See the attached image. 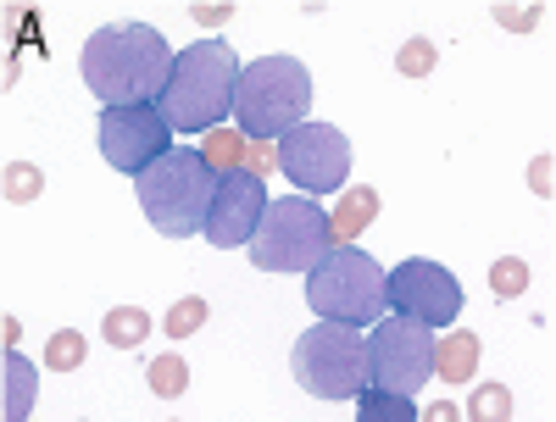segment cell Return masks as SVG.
I'll return each mask as SVG.
<instances>
[{
  "mask_svg": "<svg viewBox=\"0 0 556 422\" xmlns=\"http://www.w3.org/2000/svg\"><path fill=\"white\" fill-rule=\"evenodd\" d=\"M78 73L89 84V95L101 101V112L156 106L167 78H173V51H167V39L156 28H146V23H112V28L84 39Z\"/></svg>",
  "mask_w": 556,
  "mask_h": 422,
  "instance_id": "1",
  "label": "cell"
},
{
  "mask_svg": "<svg viewBox=\"0 0 556 422\" xmlns=\"http://www.w3.org/2000/svg\"><path fill=\"white\" fill-rule=\"evenodd\" d=\"M240 56L228 39H201L190 51L173 56V78L162 89L156 112L167 117L173 133H212L223 117L235 112V89H240Z\"/></svg>",
  "mask_w": 556,
  "mask_h": 422,
  "instance_id": "2",
  "label": "cell"
},
{
  "mask_svg": "<svg viewBox=\"0 0 556 422\" xmlns=\"http://www.w3.org/2000/svg\"><path fill=\"white\" fill-rule=\"evenodd\" d=\"M312 112V73L295 56H262L240 67L235 89V123L256 145H278L290 128H301Z\"/></svg>",
  "mask_w": 556,
  "mask_h": 422,
  "instance_id": "3",
  "label": "cell"
},
{
  "mask_svg": "<svg viewBox=\"0 0 556 422\" xmlns=\"http://www.w3.org/2000/svg\"><path fill=\"white\" fill-rule=\"evenodd\" d=\"M217 178L212 162L190 145H173L146 178H139V212L156 233L167 240H190V233H206V212L217 195Z\"/></svg>",
  "mask_w": 556,
  "mask_h": 422,
  "instance_id": "4",
  "label": "cell"
},
{
  "mask_svg": "<svg viewBox=\"0 0 556 422\" xmlns=\"http://www.w3.org/2000/svg\"><path fill=\"white\" fill-rule=\"evenodd\" d=\"M390 272L356 251V245H340L329 251L312 272H306V306L317 311V322H345V328H367L390 311Z\"/></svg>",
  "mask_w": 556,
  "mask_h": 422,
  "instance_id": "5",
  "label": "cell"
},
{
  "mask_svg": "<svg viewBox=\"0 0 556 422\" xmlns=\"http://www.w3.org/2000/svg\"><path fill=\"white\" fill-rule=\"evenodd\" d=\"M251 261L262 272H312L334 245V228H329V212H323L312 195H278L267 201L256 233H251Z\"/></svg>",
  "mask_w": 556,
  "mask_h": 422,
  "instance_id": "6",
  "label": "cell"
},
{
  "mask_svg": "<svg viewBox=\"0 0 556 422\" xmlns=\"http://www.w3.org/2000/svg\"><path fill=\"white\" fill-rule=\"evenodd\" d=\"M295 379L306 395L317 400H356L367 389V334L362 328H345V322H317L295 340Z\"/></svg>",
  "mask_w": 556,
  "mask_h": 422,
  "instance_id": "7",
  "label": "cell"
},
{
  "mask_svg": "<svg viewBox=\"0 0 556 422\" xmlns=\"http://www.w3.org/2000/svg\"><path fill=\"white\" fill-rule=\"evenodd\" d=\"M367 372L390 395H412L434 379V328L412 317H379L367 334Z\"/></svg>",
  "mask_w": 556,
  "mask_h": 422,
  "instance_id": "8",
  "label": "cell"
},
{
  "mask_svg": "<svg viewBox=\"0 0 556 422\" xmlns=\"http://www.w3.org/2000/svg\"><path fill=\"white\" fill-rule=\"evenodd\" d=\"M278 167L301 195H334L351 178V139L334 123H301L278 139Z\"/></svg>",
  "mask_w": 556,
  "mask_h": 422,
  "instance_id": "9",
  "label": "cell"
},
{
  "mask_svg": "<svg viewBox=\"0 0 556 422\" xmlns=\"http://www.w3.org/2000/svg\"><path fill=\"white\" fill-rule=\"evenodd\" d=\"M96 145L101 156L128 172V178H146L167 151H173V128L156 106H117V112H101L96 123Z\"/></svg>",
  "mask_w": 556,
  "mask_h": 422,
  "instance_id": "10",
  "label": "cell"
},
{
  "mask_svg": "<svg viewBox=\"0 0 556 422\" xmlns=\"http://www.w3.org/2000/svg\"><path fill=\"white\" fill-rule=\"evenodd\" d=\"M390 311L395 317H412L424 328H456V311H462V284L456 272L429 261V256H412L390 272Z\"/></svg>",
  "mask_w": 556,
  "mask_h": 422,
  "instance_id": "11",
  "label": "cell"
},
{
  "mask_svg": "<svg viewBox=\"0 0 556 422\" xmlns=\"http://www.w3.org/2000/svg\"><path fill=\"white\" fill-rule=\"evenodd\" d=\"M267 212V183L256 172H223L217 178V195H212V212H206V245L217 251H235V245H251V233Z\"/></svg>",
  "mask_w": 556,
  "mask_h": 422,
  "instance_id": "12",
  "label": "cell"
},
{
  "mask_svg": "<svg viewBox=\"0 0 556 422\" xmlns=\"http://www.w3.org/2000/svg\"><path fill=\"white\" fill-rule=\"evenodd\" d=\"M0 417L7 422H28V411H34V395H39V372H34V361L23 356V350H7V372H0Z\"/></svg>",
  "mask_w": 556,
  "mask_h": 422,
  "instance_id": "13",
  "label": "cell"
},
{
  "mask_svg": "<svg viewBox=\"0 0 556 422\" xmlns=\"http://www.w3.org/2000/svg\"><path fill=\"white\" fill-rule=\"evenodd\" d=\"M473 372H479V334L456 328V334H440V340H434V379L468 384Z\"/></svg>",
  "mask_w": 556,
  "mask_h": 422,
  "instance_id": "14",
  "label": "cell"
},
{
  "mask_svg": "<svg viewBox=\"0 0 556 422\" xmlns=\"http://www.w3.org/2000/svg\"><path fill=\"white\" fill-rule=\"evenodd\" d=\"M374 217H379V190H367V183H362V190H351V195L329 212L334 245H356V240H362V228L374 222Z\"/></svg>",
  "mask_w": 556,
  "mask_h": 422,
  "instance_id": "15",
  "label": "cell"
},
{
  "mask_svg": "<svg viewBox=\"0 0 556 422\" xmlns=\"http://www.w3.org/2000/svg\"><path fill=\"white\" fill-rule=\"evenodd\" d=\"M356 417H362V422H417V400L367 384V389L356 395Z\"/></svg>",
  "mask_w": 556,
  "mask_h": 422,
  "instance_id": "16",
  "label": "cell"
},
{
  "mask_svg": "<svg viewBox=\"0 0 556 422\" xmlns=\"http://www.w3.org/2000/svg\"><path fill=\"white\" fill-rule=\"evenodd\" d=\"M146 334H151V311H146V306H112L106 322H101V340H106L112 350H134Z\"/></svg>",
  "mask_w": 556,
  "mask_h": 422,
  "instance_id": "17",
  "label": "cell"
},
{
  "mask_svg": "<svg viewBox=\"0 0 556 422\" xmlns=\"http://www.w3.org/2000/svg\"><path fill=\"white\" fill-rule=\"evenodd\" d=\"M201 156L212 162V172H240V167L251 162V151H245V133H228V128H212V133H206Z\"/></svg>",
  "mask_w": 556,
  "mask_h": 422,
  "instance_id": "18",
  "label": "cell"
},
{
  "mask_svg": "<svg viewBox=\"0 0 556 422\" xmlns=\"http://www.w3.org/2000/svg\"><path fill=\"white\" fill-rule=\"evenodd\" d=\"M89 361V340L78 334V328H56L51 345H45V367L51 372H78Z\"/></svg>",
  "mask_w": 556,
  "mask_h": 422,
  "instance_id": "19",
  "label": "cell"
},
{
  "mask_svg": "<svg viewBox=\"0 0 556 422\" xmlns=\"http://www.w3.org/2000/svg\"><path fill=\"white\" fill-rule=\"evenodd\" d=\"M206 317H212V311H206L201 295H184V300H173L162 334H167V340H190V334H201V328H206Z\"/></svg>",
  "mask_w": 556,
  "mask_h": 422,
  "instance_id": "20",
  "label": "cell"
},
{
  "mask_svg": "<svg viewBox=\"0 0 556 422\" xmlns=\"http://www.w3.org/2000/svg\"><path fill=\"white\" fill-rule=\"evenodd\" d=\"M0 190H7L12 206H28V201L45 195V172H39L34 162H7V178H0Z\"/></svg>",
  "mask_w": 556,
  "mask_h": 422,
  "instance_id": "21",
  "label": "cell"
},
{
  "mask_svg": "<svg viewBox=\"0 0 556 422\" xmlns=\"http://www.w3.org/2000/svg\"><path fill=\"white\" fill-rule=\"evenodd\" d=\"M513 417V389L506 384H479L468 395V422H506Z\"/></svg>",
  "mask_w": 556,
  "mask_h": 422,
  "instance_id": "22",
  "label": "cell"
},
{
  "mask_svg": "<svg viewBox=\"0 0 556 422\" xmlns=\"http://www.w3.org/2000/svg\"><path fill=\"white\" fill-rule=\"evenodd\" d=\"M151 389L162 395V400H178L184 389H190V367H184V356H156L151 361Z\"/></svg>",
  "mask_w": 556,
  "mask_h": 422,
  "instance_id": "23",
  "label": "cell"
},
{
  "mask_svg": "<svg viewBox=\"0 0 556 422\" xmlns=\"http://www.w3.org/2000/svg\"><path fill=\"white\" fill-rule=\"evenodd\" d=\"M490 290H495V300H518L529 290V261L523 256H501L490 267Z\"/></svg>",
  "mask_w": 556,
  "mask_h": 422,
  "instance_id": "24",
  "label": "cell"
},
{
  "mask_svg": "<svg viewBox=\"0 0 556 422\" xmlns=\"http://www.w3.org/2000/svg\"><path fill=\"white\" fill-rule=\"evenodd\" d=\"M434 62H440V51H434V39H424V34L406 39L401 51H395V73H401V78H429Z\"/></svg>",
  "mask_w": 556,
  "mask_h": 422,
  "instance_id": "25",
  "label": "cell"
},
{
  "mask_svg": "<svg viewBox=\"0 0 556 422\" xmlns=\"http://www.w3.org/2000/svg\"><path fill=\"white\" fill-rule=\"evenodd\" d=\"M495 23L513 28V34H529L540 23V7H495Z\"/></svg>",
  "mask_w": 556,
  "mask_h": 422,
  "instance_id": "26",
  "label": "cell"
},
{
  "mask_svg": "<svg viewBox=\"0 0 556 422\" xmlns=\"http://www.w3.org/2000/svg\"><path fill=\"white\" fill-rule=\"evenodd\" d=\"M529 190H534V195H551V151L534 156V167H529Z\"/></svg>",
  "mask_w": 556,
  "mask_h": 422,
  "instance_id": "27",
  "label": "cell"
},
{
  "mask_svg": "<svg viewBox=\"0 0 556 422\" xmlns=\"http://www.w3.org/2000/svg\"><path fill=\"white\" fill-rule=\"evenodd\" d=\"M0 340H7V350H17V340H23V322H17V317H7V322H0Z\"/></svg>",
  "mask_w": 556,
  "mask_h": 422,
  "instance_id": "28",
  "label": "cell"
},
{
  "mask_svg": "<svg viewBox=\"0 0 556 422\" xmlns=\"http://www.w3.org/2000/svg\"><path fill=\"white\" fill-rule=\"evenodd\" d=\"M424 422H456V406H429Z\"/></svg>",
  "mask_w": 556,
  "mask_h": 422,
  "instance_id": "29",
  "label": "cell"
}]
</instances>
